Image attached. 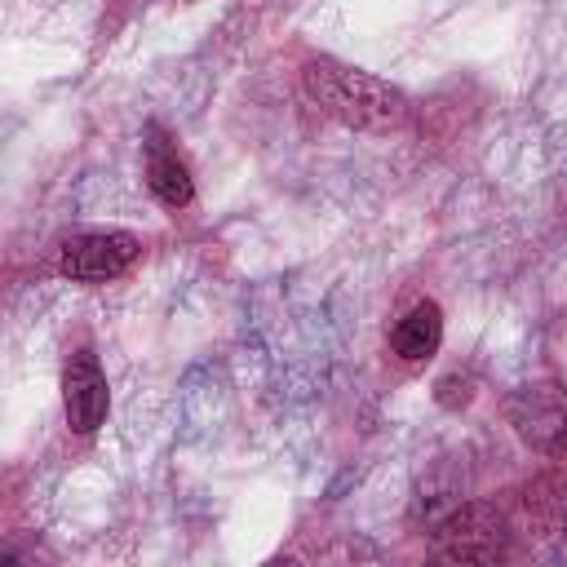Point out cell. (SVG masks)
Instances as JSON below:
<instances>
[{
    "label": "cell",
    "mask_w": 567,
    "mask_h": 567,
    "mask_svg": "<svg viewBox=\"0 0 567 567\" xmlns=\"http://www.w3.org/2000/svg\"><path fill=\"white\" fill-rule=\"evenodd\" d=\"M518 514H523V527L536 532V536H558L563 523H567V474L563 470H540L523 496H518Z\"/></svg>",
    "instance_id": "6"
},
{
    "label": "cell",
    "mask_w": 567,
    "mask_h": 567,
    "mask_svg": "<svg viewBox=\"0 0 567 567\" xmlns=\"http://www.w3.org/2000/svg\"><path fill=\"white\" fill-rule=\"evenodd\" d=\"M470 394H474V381L461 377V372H452V377H443V381L434 385V399H439L443 408H461V403H470Z\"/></svg>",
    "instance_id": "9"
},
{
    "label": "cell",
    "mask_w": 567,
    "mask_h": 567,
    "mask_svg": "<svg viewBox=\"0 0 567 567\" xmlns=\"http://www.w3.org/2000/svg\"><path fill=\"white\" fill-rule=\"evenodd\" d=\"M146 186L168 208H186L195 199V182H190L186 164L177 159V151L164 142L159 128H146Z\"/></svg>",
    "instance_id": "7"
},
{
    "label": "cell",
    "mask_w": 567,
    "mask_h": 567,
    "mask_svg": "<svg viewBox=\"0 0 567 567\" xmlns=\"http://www.w3.org/2000/svg\"><path fill=\"white\" fill-rule=\"evenodd\" d=\"M62 408H66V425L75 434H93L106 421L111 394H106V377H102L93 350H75L66 359V372H62Z\"/></svg>",
    "instance_id": "5"
},
{
    "label": "cell",
    "mask_w": 567,
    "mask_h": 567,
    "mask_svg": "<svg viewBox=\"0 0 567 567\" xmlns=\"http://www.w3.org/2000/svg\"><path fill=\"white\" fill-rule=\"evenodd\" d=\"M439 341H443V310H439L434 301H416V306L394 323V332H390L394 354L408 359V363L430 359V354L439 350Z\"/></svg>",
    "instance_id": "8"
},
{
    "label": "cell",
    "mask_w": 567,
    "mask_h": 567,
    "mask_svg": "<svg viewBox=\"0 0 567 567\" xmlns=\"http://www.w3.org/2000/svg\"><path fill=\"white\" fill-rule=\"evenodd\" d=\"M301 89L323 115H332L346 128L390 133V128L408 124V97L390 80L359 71V66H346L337 58H310L301 66Z\"/></svg>",
    "instance_id": "1"
},
{
    "label": "cell",
    "mask_w": 567,
    "mask_h": 567,
    "mask_svg": "<svg viewBox=\"0 0 567 567\" xmlns=\"http://www.w3.org/2000/svg\"><path fill=\"white\" fill-rule=\"evenodd\" d=\"M142 244L128 230H89L62 244V275L75 284H106L137 261Z\"/></svg>",
    "instance_id": "4"
},
{
    "label": "cell",
    "mask_w": 567,
    "mask_h": 567,
    "mask_svg": "<svg viewBox=\"0 0 567 567\" xmlns=\"http://www.w3.org/2000/svg\"><path fill=\"white\" fill-rule=\"evenodd\" d=\"M434 549L447 563H496L509 554V523L492 501H461L434 523Z\"/></svg>",
    "instance_id": "2"
},
{
    "label": "cell",
    "mask_w": 567,
    "mask_h": 567,
    "mask_svg": "<svg viewBox=\"0 0 567 567\" xmlns=\"http://www.w3.org/2000/svg\"><path fill=\"white\" fill-rule=\"evenodd\" d=\"M514 434L540 452V456H567V385L558 381H536L523 385L509 408H505Z\"/></svg>",
    "instance_id": "3"
}]
</instances>
